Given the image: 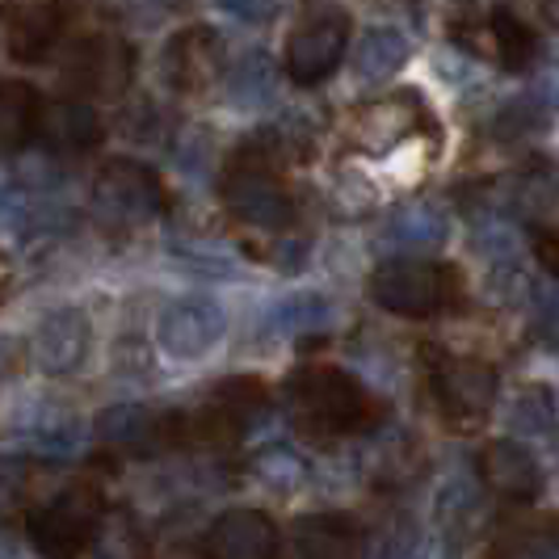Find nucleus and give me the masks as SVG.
<instances>
[{
	"instance_id": "obj_1",
	"label": "nucleus",
	"mask_w": 559,
	"mask_h": 559,
	"mask_svg": "<svg viewBox=\"0 0 559 559\" xmlns=\"http://www.w3.org/2000/svg\"><path fill=\"white\" fill-rule=\"evenodd\" d=\"M286 404H290L295 425L308 433H320V438L354 433L374 417V404H370L366 388L336 366H304L286 383Z\"/></svg>"
},
{
	"instance_id": "obj_2",
	"label": "nucleus",
	"mask_w": 559,
	"mask_h": 559,
	"mask_svg": "<svg viewBox=\"0 0 559 559\" xmlns=\"http://www.w3.org/2000/svg\"><path fill=\"white\" fill-rule=\"evenodd\" d=\"M219 194L240 224L261 227V231H282L295 219V202L278 173V156L265 143H249L231 156L224 181H219Z\"/></svg>"
},
{
	"instance_id": "obj_3",
	"label": "nucleus",
	"mask_w": 559,
	"mask_h": 559,
	"mask_svg": "<svg viewBox=\"0 0 559 559\" xmlns=\"http://www.w3.org/2000/svg\"><path fill=\"white\" fill-rule=\"evenodd\" d=\"M370 299L379 308L408 316V320H425L433 311H447L463 304V278L454 265L442 261H420V257H395L383 261L370 278Z\"/></svg>"
},
{
	"instance_id": "obj_4",
	"label": "nucleus",
	"mask_w": 559,
	"mask_h": 559,
	"mask_svg": "<svg viewBox=\"0 0 559 559\" xmlns=\"http://www.w3.org/2000/svg\"><path fill=\"white\" fill-rule=\"evenodd\" d=\"M425 374H429V392L438 400L442 417L459 429H476L479 420L492 413L497 400V370L476 358H459L438 345H425Z\"/></svg>"
},
{
	"instance_id": "obj_5",
	"label": "nucleus",
	"mask_w": 559,
	"mask_h": 559,
	"mask_svg": "<svg viewBox=\"0 0 559 559\" xmlns=\"http://www.w3.org/2000/svg\"><path fill=\"white\" fill-rule=\"evenodd\" d=\"M97 522H102V488L81 479L29 513V538L43 556H81L97 534Z\"/></svg>"
},
{
	"instance_id": "obj_6",
	"label": "nucleus",
	"mask_w": 559,
	"mask_h": 559,
	"mask_svg": "<svg viewBox=\"0 0 559 559\" xmlns=\"http://www.w3.org/2000/svg\"><path fill=\"white\" fill-rule=\"evenodd\" d=\"M345 47H349V13L345 9H324V13L308 17L290 34V43H286V76L295 84H304V88L329 81L336 72V63L345 59Z\"/></svg>"
},
{
	"instance_id": "obj_7",
	"label": "nucleus",
	"mask_w": 559,
	"mask_h": 559,
	"mask_svg": "<svg viewBox=\"0 0 559 559\" xmlns=\"http://www.w3.org/2000/svg\"><path fill=\"white\" fill-rule=\"evenodd\" d=\"M227 316L215 299H202V295H186V299H173L160 316H156V341L168 358H181V362H194L202 354H211L219 341H224Z\"/></svg>"
},
{
	"instance_id": "obj_8",
	"label": "nucleus",
	"mask_w": 559,
	"mask_h": 559,
	"mask_svg": "<svg viewBox=\"0 0 559 559\" xmlns=\"http://www.w3.org/2000/svg\"><path fill=\"white\" fill-rule=\"evenodd\" d=\"M97 211L114 224H147L165 211V186L140 160H110L97 177Z\"/></svg>"
},
{
	"instance_id": "obj_9",
	"label": "nucleus",
	"mask_w": 559,
	"mask_h": 559,
	"mask_svg": "<svg viewBox=\"0 0 559 559\" xmlns=\"http://www.w3.org/2000/svg\"><path fill=\"white\" fill-rule=\"evenodd\" d=\"M97 433L110 442L114 450L127 454H152L160 447H177L186 442V413H152L143 404H118L110 413L97 417Z\"/></svg>"
},
{
	"instance_id": "obj_10",
	"label": "nucleus",
	"mask_w": 559,
	"mask_h": 559,
	"mask_svg": "<svg viewBox=\"0 0 559 559\" xmlns=\"http://www.w3.org/2000/svg\"><path fill=\"white\" fill-rule=\"evenodd\" d=\"M479 479L492 497L509 504H531L543 492V467L531 454V447L513 442V438H492L479 450Z\"/></svg>"
},
{
	"instance_id": "obj_11",
	"label": "nucleus",
	"mask_w": 559,
	"mask_h": 559,
	"mask_svg": "<svg viewBox=\"0 0 559 559\" xmlns=\"http://www.w3.org/2000/svg\"><path fill=\"white\" fill-rule=\"evenodd\" d=\"M88 354V320L76 308H56L29 336V362L43 374H72Z\"/></svg>"
},
{
	"instance_id": "obj_12",
	"label": "nucleus",
	"mask_w": 559,
	"mask_h": 559,
	"mask_svg": "<svg viewBox=\"0 0 559 559\" xmlns=\"http://www.w3.org/2000/svg\"><path fill=\"white\" fill-rule=\"evenodd\" d=\"M224 68V38L206 26H186L168 38L165 47V76L181 93H198L219 76Z\"/></svg>"
},
{
	"instance_id": "obj_13",
	"label": "nucleus",
	"mask_w": 559,
	"mask_h": 559,
	"mask_svg": "<svg viewBox=\"0 0 559 559\" xmlns=\"http://www.w3.org/2000/svg\"><path fill=\"white\" fill-rule=\"evenodd\" d=\"M131 51L127 43L118 38H88L81 43L68 68H63V81L81 93H102V97H118L127 84H131Z\"/></svg>"
},
{
	"instance_id": "obj_14",
	"label": "nucleus",
	"mask_w": 559,
	"mask_h": 559,
	"mask_svg": "<svg viewBox=\"0 0 559 559\" xmlns=\"http://www.w3.org/2000/svg\"><path fill=\"white\" fill-rule=\"evenodd\" d=\"M202 551L215 559H270L278 556V526L261 509H227L206 531Z\"/></svg>"
},
{
	"instance_id": "obj_15",
	"label": "nucleus",
	"mask_w": 559,
	"mask_h": 559,
	"mask_svg": "<svg viewBox=\"0 0 559 559\" xmlns=\"http://www.w3.org/2000/svg\"><path fill=\"white\" fill-rule=\"evenodd\" d=\"M34 140H43V147H51L56 156H81L102 143V118L76 97H59V102L38 106Z\"/></svg>"
},
{
	"instance_id": "obj_16",
	"label": "nucleus",
	"mask_w": 559,
	"mask_h": 559,
	"mask_svg": "<svg viewBox=\"0 0 559 559\" xmlns=\"http://www.w3.org/2000/svg\"><path fill=\"white\" fill-rule=\"evenodd\" d=\"M63 34V4L59 0H38L9 17V56L17 63H43L56 51Z\"/></svg>"
},
{
	"instance_id": "obj_17",
	"label": "nucleus",
	"mask_w": 559,
	"mask_h": 559,
	"mask_svg": "<svg viewBox=\"0 0 559 559\" xmlns=\"http://www.w3.org/2000/svg\"><path fill=\"white\" fill-rule=\"evenodd\" d=\"M290 551L304 559H333L362 551V531L354 526V518L345 513H320V518H304L295 522V543Z\"/></svg>"
},
{
	"instance_id": "obj_18",
	"label": "nucleus",
	"mask_w": 559,
	"mask_h": 559,
	"mask_svg": "<svg viewBox=\"0 0 559 559\" xmlns=\"http://www.w3.org/2000/svg\"><path fill=\"white\" fill-rule=\"evenodd\" d=\"M38 106V88H29L26 81H0V156L22 152L34 140Z\"/></svg>"
},
{
	"instance_id": "obj_19",
	"label": "nucleus",
	"mask_w": 559,
	"mask_h": 559,
	"mask_svg": "<svg viewBox=\"0 0 559 559\" xmlns=\"http://www.w3.org/2000/svg\"><path fill=\"white\" fill-rule=\"evenodd\" d=\"M408 56H413L408 38L392 26H379L358 43V51H354V72H358V81H366V84H383V81H392L395 72L408 63Z\"/></svg>"
},
{
	"instance_id": "obj_20",
	"label": "nucleus",
	"mask_w": 559,
	"mask_h": 559,
	"mask_svg": "<svg viewBox=\"0 0 559 559\" xmlns=\"http://www.w3.org/2000/svg\"><path fill=\"white\" fill-rule=\"evenodd\" d=\"M417 102L413 97H388V102H374L362 114V143L370 152H388L404 140L413 127H417Z\"/></svg>"
},
{
	"instance_id": "obj_21",
	"label": "nucleus",
	"mask_w": 559,
	"mask_h": 559,
	"mask_svg": "<svg viewBox=\"0 0 559 559\" xmlns=\"http://www.w3.org/2000/svg\"><path fill=\"white\" fill-rule=\"evenodd\" d=\"M488 34H492V43H497V56L509 72H522V68H531L534 56H538V34H534L509 4H497L492 9V17H488Z\"/></svg>"
},
{
	"instance_id": "obj_22",
	"label": "nucleus",
	"mask_w": 559,
	"mask_h": 559,
	"mask_svg": "<svg viewBox=\"0 0 559 559\" xmlns=\"http://www.w3.org/2000/svg\"><path fill=\"white\" fill-rule=\"evenodd\" d=\"M488 551L492 556H559V518L504 522L501 538Z\"/></svg>"
},
{
	"instance_id": "obj_23",
	"label": "nucleus",
	"mask_w": 559,
	"mask_h": 559,
	"mask_svg": "<svg viewBox=\"0 0 559 559\" xmlns=\"http://www.w3.org/2000/svg\"><path fill=\"white\" fill-rule=\"evenodd\" d=\"M388 240L392 245H404V249H438L447 240V219L433 211V206H404L400 215L388 227Z\"/></svg>"
},
{
	"instance_id": "obj_24",
	"label": "nucleus",
	"mask_w": 559,
	"mask_h": 559,
	"mask_svg": "<svg viewBox=\"0 0 559 559\" xmlns=\"http://www.w3.org/2000/svg\"><path fill=\"white\" fill-rule=\"evenodd\" d=\"M274 81H278V72H274L270 56L252 51V56H245L236 68H231V76H227V93H231V102H236V106H261V102H270V97H274Z\"/></svg>"
},
{
	"instance_id": "obj_25",
	"label": "nucleus",
	"mask_w": 559,
	"mask_h": 559,
	"mask_svg": "<svg viewBox=\"0 0 559 559\" xmlns=\"http://www.w3.org/2000/svg\"><path fill=\"white\" fill-rule=\"evenodd\" d=\"M38 190H22V186H0V231L9 236H26L34 219H38Z\"/></svg>"
},
{
	"instance_id": "obj_26",
	"label": "nucleus",
	"mask_w": 559,
	"mask_h": 559,
	"mask_svg": "<svg viewBox=\"0 0 559 559\" xmlns=\"http://www.w3.org/2000/svg\"><path fill=\"white\" fill-rule=\"evenodd\" d=\"M551 417H556V404H551V392L547 388H526L513 404V429H526V433H543L551 429Z\"/></svg>"
},
{
	"instance_id": "obj_27",
	"label": "nucleus",
	"mask_w": 559,
	"mask_h": 559,
	"mask_svg": "<svg viewBox=\"0 0 559 559\" xmlns=\"http://www.w3.org/2000/svg\"><path fill=\"white\" fill-rule=\"evenodd\" d=\"M29 492V463L22 459H0V522L13 518Z\"/></svg>"
},
{
	"instance_id": "obj_28",
	"label": "nucleus",
	"mask_w": 559,
	"mask_h": 559,
	"mask_svg": "<svg viewBox=\"0 0 559 559\" xmlns=\"http://www.w3.org/2000/svg\"><path fill=\"white\" fill-rule=\"evenodd\" d=\"M257 472L270 479V484H295V479H304V463L295 454H286V450H270L257 463Z\"/></svg>"
},
{
	"instance_id": "obj_29",
	"label": "nucleus",
	"mask_w": 559,
	"mask_h": 559,
	"mask_svg": "<svg viewBox=\"0 0 559 559\" xmlns=\"http://www.w3.org/2000/svg\"><path fill=\"white\" fill-rule=\"evenodd\" d=\"M215 4L240 22H270L274 17V0H215Z\"/></svg>"
},
{
	"instance_id": "obj_30",
	"label": "nucleus",
	"mask_w": 559,
	"mask_h": 559,
	"mask_svg": "<svg viewBox=\"0 0 559 559\" xmlns=\"http://www.w3.org/2000/svg\"><path fill=\"white\" fill-rule=\"evenodd\" d=\"M534 257L543 261V270L559 278V227H543L538 236H534Z\"/></svg>"
},
{
	"instance_id": "obj_31",
	"label": "nucleus",
	"mask_w": 559,
	"mask_h": 559,
	"mask_svg": "<svg viewBox=\"0 0 559 559\" xmlns=\"http://www.w3.org/2000/svg\"><path fill=\"white\" fill-rule=\"evenodd\" d=\"M118 4H131V13H135V9H168L173 0H118Z\"/></svg>"
},
{
	"instance_id": "obj_32",
	"label": "nucleus",
	"mask_w": 559,
	"mask_h": 559,
	"mask_svg": "<svg viewBox=\"0 0 559 559\" xmlns=\"http://www.w3.org/2000/svg\"><path fill=\"white\" fill-rule=\"evenodd\" d=\"M543 13H547V17L559 26V0H543Z\"/></svg>"
}]
</instances>
